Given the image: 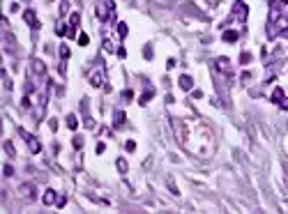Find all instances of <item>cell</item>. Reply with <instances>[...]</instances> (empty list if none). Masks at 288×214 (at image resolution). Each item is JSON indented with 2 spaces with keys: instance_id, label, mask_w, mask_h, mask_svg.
Returning a JSON list of instances; mask_svg holds the SVG:
<instances>
[{
  "instance_id": "1",
  "label": "cell",
  "mask_w": 288,
  "mask_h": 214,
  "mask_svg": "<svg viewBox=\"0 0 288 214\" xmlns=\"http://www.w3.org/2000/svg\"><path fill=\"white\" fill-rule=\"evenodd\" d=\"M21 134H23V131H21ZM23 138H26V141H28V145H30V152H39V150H42L39 141H37V138H32L30 134H23Z\"/></svg>"
},
{
  "instance_id": "2",
  "label": "cell",
  "mask_w": 288,
  "mask_h": 214,
  "mask_svg": "<svg viewBox=\"0 0 288 214\" xmlns=\"http://www.w3.org/2000/svg\"><path fill=\"white\" fill-rule=\"evenodd\" d=\"M191 85H194V81H191V76H187V74H182V76H180V88H182V90H189V88H191Z\"/></svg>"
},
{
  "instance_id": "3",
  "label": "cell",
  "mask_w": 288,
  "mask_h": 214,
  "mask_svg": "<svg viewBox=\"0 0 288 214\" xmlns=\"http://www.w3.org/2000/svg\"><path fill=\"white\" fill-rule=\"evenodd\" d=\"M53 203H55V191L48 189V191L44 193V205H53Z\"/></svg>"
},
{
  "instance_id": "4",
  "label": "cell",
  "mask_w": 288,
  "mask_h": 214,
  "mask_svg": "<svg viewBox=\"0 0 288 214\" xmlns=\"http://www.w3.org/2000/svg\"><path fill=\"white\" fill-rule=\"evenodd\" d=\"M224 39H226V42H230V44H233V42L237 39V32H235V30H226V32H224Z\"/></svg>"
},
{
  "instance_id": "5",
  "label": "cell",
  "mask_w": 288,
  "mask_h": 214,
  "mask_svg": "<svg viewBox=\"0 0 288 214\" xmlns=\"http://www.w3.org/2000/svg\"><path fill=\"white\" fill-rule=\"evenodd\" d=\"M23 19H26V23H30V26H37V21H35V12L28 9L26 14H23Z\"/></svg>"
},
{
  "instance_id": "6",
  "label": "cell",
  "mask_w": 288,
  "mask_h": 214,
  "mask_svg": "<svg viewBox=\"0 0 288 214\" xmlns=\"http://www.w3.org/2000/svg\"><path fill=\"white\" fill-rule=\"evenodd\" d=\"M152 94H155V92H152V90H145V94H143V97H141V106H145L148 101L152 99Z\"/></svg>"
},
{
  "instance_id": "7",
  "label": "cell",
  "mask_w": 288,
  "mask_h": 214,
  "mask_svg": "<svg viewBox=\"0 0 288 214\" xmlns=\"http://www.w3.org/2000/svg\"><path fill=\"white\" fill-rule=\"evenodd\" d=\"M67 125H69V129H76V127H79V120H76V115H69V118H67Z\"/></svg>"
},
{
  "instance_id": "8",
  "label": "cell",
  "mask_w": 288,
  "mask_h": 214,
  "mask_svg": "<svg viewBox=\"0 0 288 214\" xmlns=\"http://www.w3.org/2000/svg\"><path fill=\"white\" fill-rule=\"evenodd\" d=\"M115 125H122V122H125V113H122V111H115Z\"/></svg>"
},
{
  "instance_id": "9",
  "label": "cell",
  "mask_w": 288,
  "mask_h": 214,
  "mask_svg": "<svg viewBox=\"0 0 288 214\" xmlns=\"http://www.w3.org/2000/svg\"><path fill=\"white\" fill-rule=\"evenodd\" d=\"M118 170H120V173H127V161H125V159H118Z\"/></svg>"
},
{
  "instance_id": "10",
  "label": "cell",
  "mask_w": 288,
  "mask_h": 214,
  "mask_svg": "<svg viewBox=\"0 0 288 214\" xmlns=\"http://www.w3.org/2000/svg\"><path fill=\"white\" fill-rule=\"evenodd\" d=\"M88 42H90L88 35H79V44H81V46H88Z\"/></svg>"
},
{
  "instance_id": "11",
  "label": "cell",
  "mask_w": 288,
  "mask_h": 214,
  "mask_svg": "<svg viewBox=\"0 0 288 214\" xmlns=\"http://www.w3.org/2000/svg\"><path fill=\"white\" fill-rule=\"evenodd\" d=\"M5 152L9 154V157H14V147H12V143H9V141L5 143Z\"/></svg>"
},
{
  "instance_id": "12",
  "label": "cell",
  "mask_w": 288,
  "mask_h": 214,
  "mask_svg": "<svg viewBox=\"0 0 288 214\" xmlns=\"http://www.w3.org/2000/svg\"><path fill=\"white\" fill-rule=\"evenodd\" d=\"M60 55H62V60H67V58H69V48L67 46H60Z\"/></svg>"
},
{
  "instance_id": "13",
  "label": "cell",
  "mask_w": 288,
  "mask_h": 214,
  "mask_svg": "<svg viewBox=\"0 0 288 214\" xmlns=\"http://www.w3.org/2000/svg\"><path fill=\"white\" fill-rule=\"evenodd\" d=\"M118 32H120V37H125L127 35V23H120V26H118Z\"/></svg>"
},
{
  "instance_id": "14",
  "label": "cell",
  "mask_w": 288,
  "mask_h": 214,
  "mask_svg": "<svg viewBox=\"0 0 288 214\" xmlns=\"http://www.w3.org/2000/svg\"><path fill=\"white\" fill-rule=\"evenodd\" d=\"M69 23H72V28H76V23H79V14H72V16H69Z\"/></svg>"
},
{
  "instance_id": "15",
  "label": "cell",
  "mask_w": 288,
  "mask_h": 214,
  "mask_svg": "<svg viewBox=\"0 0 288 214\" xmlns=\"http://www.w3.org/2000/svg\"><path fill=\"white\" fill-rule=\"evenodd\" d=\"M127 152H134V150H136V143H134V141H127Z\"/></svg>"
},
{
  "instance_id": "16",
  "label": "cell",
  "mask_w": 288,
  "mask_h": 214,
  "mask_svg": "<svg viewBox=\"0 0 288 214\" xmlns=\"http://www.w3.org/2000/svg\"><path fill=\"white\" fill-rule=\"evenodd\" d=\"M249 60H251V55H249V53H242L240 62H242V65H247V62H249Z\"/></svg>"
},
{
  "instance_id": "17",
  "label": "cell",
  "mask_w": 288,
  "mask_h": 214,
  "mask_svg": "<svg viewBox=\"0 0 288 214\" xmlns=\"http://www.w3.org/2000/svg\"><path fill=\"white\" fill-rule=\"evenodd\" d=\"M279 104H281V108L288 111V97H281V101H279Z\"/></svg>"
},
{
  "instance_id": "18",
  "label": "cell",
  "mask_w": 288,
  "mask_h": 214,
  "mask_svg": "<svg viewBox=\"0 0 288 214\" xmlns=\"http://www.w3.org/2000/svg\"><path fill=\"white\" fill-rule=\"evenodd\" d=\"M74 145L81 147V145H83V138H81V136H76V138H74Z\"/></svg>"
},
{
  "instance_id": "19",
  "label": "cell",
  "mask_w": 288,
  "mask_h": 214,
  "mask_svg": "<svg viewBox=\"0 0 288 214\" xmlns=\"http://www.w3.org/2000/svg\"><path fill=\"white\" fill-rule=\"evenodd\" d=\"M131 97H134V94H131V90H125V99L131 101Z\"/></svg>"
}]
</instances>
